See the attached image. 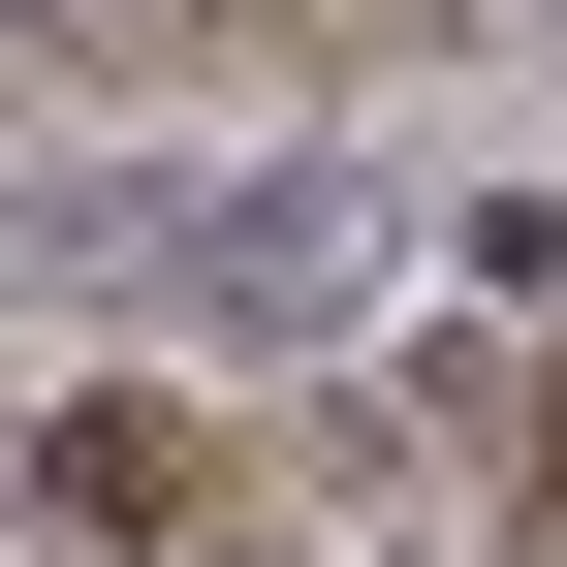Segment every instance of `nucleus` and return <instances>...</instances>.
<instances>
[{"label":"nucleus","instance_id":"f03ea898","mask_svg":"<svg viewBox=\"0 0 567 567\" xmlns=\"http://www.w3.org/2000/svg\"><path fill=\"white\" fill-rule=\"evenodd\" d=\"M189 473H221V442H189L158 379H63V410H32V505H63V536H189Z\"/></svg>","mask_w":567,"mask_h":567},{"label":"nucleus","instance_id":"f257e3e1","mask_svg":"<svg viewBox=\"0 0 567 567\" xmlns=\"http://www.w3.org/2000/svg\"><path fill=\"white\" fill-rule=\"evenodd\" d=\"M32 252H63V284H158L189 347H347L379 189H347V158H126V189H63Z\"/></svg>","mask_w":567,"mask_h":567},{"label":"nucleus","instance_id":"7ed1b4c3","mask_svg":"<svg viewBox=\"0 0 567 567\" xmlns=\"http://www.w3.org/2000/svg\"><path fill=\"white\" fill-rule=\"evenodd\" d=\"M536 442H567V410H536Z\"/></svg>","mask_w":567,"mask_h":567}]
</instances>
